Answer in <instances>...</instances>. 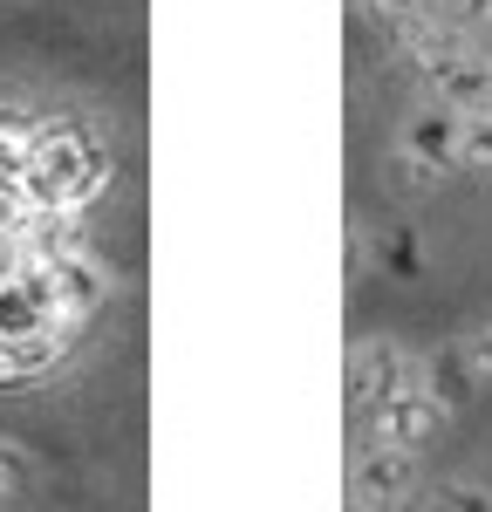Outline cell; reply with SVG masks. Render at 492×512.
<instances>
[{
	"label": "cell",
	"instance_id": "7",
	"mask_svg": "<svg viewBox=\"0 0 492 512\" xmlns=\"http://www.w3.org/2000/svg\"><path fill=\"white\" fill-rule=\"evenodd\" d=\"M458 355H465L472 383H492V321H479V328H465V335H458Z\"/></svg>",
	"mask_w": 492,
	"mask_h": 512
},
{
	"label": "cell",
	"instance_id": "6",
	"mask_svg": "<svg viewBox=\"0 0 492 512\" xmlns=\"http://www.w3.org/2000/svg\"><path fill=\"white\" fill-rule=\"evenodd\" d=\"M438 21H445V28H458V35H472V41H486L492 0H445V7H438Z\"/></svg>",
	"mask_w": 492,
	"mask_h": 512
},
{
	"label": "cell",
	"instance_id": "4",
	"mask_svg": "<svg viewBox=\"0 0 492 512\" xmlns=\"http://www.w3.org/2000/svg\"><path fill=\"white\" fill-rule=\"evenodd\" d=\"M356 485H363V499H376V506H410V492H417V451L363 444L356 451Z\"/></svg>",
	"mask_w": 492,
	"mask_h": 512
},
{
	"label": "cell",
	"instance_id": "3",
	"mask_svg": "<svg viewBox=\"0 0 492 512\" xmlns=\"http://www.w3.org/2000/svg\"><path fill=\"white\" fill-rule=\"evenodd\" d=\"M445 424V403L431 383H417V390L390 396V403H376V444H397V451H417L424 437Z\"/></svg>",
	"mask_w": 492,
	"mask_h": 512
},
{
	"label": "cell",
	"instance_id": "2",
	"mask_svg": "<svg viewBox=\"0 0 492 512\" xmlns=\"http://www.w3.org/2000/svg\"><path fill=\"white\" fill-rule=\"evenodd\" d=\"M424 383V362L404 349V342H363L356 349V396L363 403H390Z\"/></svg>",
	"mask_w": 492,
	"mask_h": 512
},
{
	"label": "cell",
	"instance_id": "5",
	"mask_svg": "<svg viewBox=\"0 0 492 512\" xmlns=\"http://www.w3.org/2000/svg\"><path fill=\"white\" fill-rule=\"evenodd\" d=\"M424 512H492V492L479 478H445V485H431Z\"/></svg>",
	"mask_w": 492,
	"mask_h": 512
},
{
	"label": "cell",
	"instance_id": "1",
	"mask_svg": "<svg viewBox=\"0 0 492 512\" xmlns=\"http://www.w3.org/2000/svg\"><path fill=\"white\" fill-rule=\"evenodd\" d=\"M404 164L431 171V178H451V164H465V117L451 103H424L404 117Z\"/></svg>",
	"mask_w": 492,
	"mask_h": 512
},
{
	"label": "cell",
	"instance_id": "8",
	"mask_svg": "<svg viewBox=\"0 0 492 512\" xmlns=\"http://www.w3.org/2000/svg\"><path fill=\"white\" fill-rule=\"evenodd\" d=\"M465 171L492 185V117H465Z\"/></svg>",
	"mask_w": 492,
	"mask_h": 512
}]
</instances>
